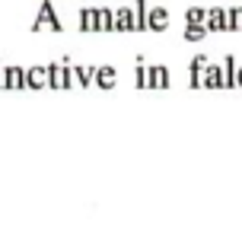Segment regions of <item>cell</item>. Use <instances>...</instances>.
I'll list each match as a JSON object with an SVG mask.
<instances>
[{
  "label": "cell",
  "mask_w": 242,
  "mask_h": 248,
  "mask_svg": "<svg viewBox=\"0 0 242 248\" xmlns=\"http://www.w3.org/2000/svg\"><path fill=\"white\" fill-rule=\"evenodd\" d=\"M35 32H42V29H48V32H61L64 26H61V19H58V13H54V3L51 0H45L42 7H38V19H35V26H32Z\"/></svg>",
  "instance_id": "cell-1"
},
{
  "label": "cell",
  "mask_w": 242,
  "mask_h": 248,
  "mask_svg": "<svg viewBox=\"0 0 242 248\" xmlns=\"http://www.w3.org/2000/svg\"><path fill=\"white\" fill-rule=\"evenodd\" d=\"M48 83L51 89H70L74 80H70V64L61 61V64H48Z\"/></svg>",
  "instance_id": "cell-2"
},
{
  "label": "cell",
  "mask_w": 242,
  "mask_h": 248,
  "mask_svg": "<svg viewBox=\"0 0 242 248\" xmlns=\"http://www.w3.org/2000/svg\"><path fill=\"white\" fill-rule=\"evenodd\" d=\"M112 32H137V26H134V7H118L112 13Z\"/></svg>",
  "instance_id": "cell-3"
},
{
  "label": "cell",
  "mask_w": 242,
  "mask_h": 248,
  "mask_svg": "<svg viewBox=\"0 0 242 248\" xmlns=\"http://www.w3.org/2000/svg\"><path fill=\"white\" fill-rule=\"evenodd\" d=\"M26 89H51V83H48V67H32V70H26Z\"/></svg>",
  "instance_id": "cell-4"
},
{
  "label": "cell",
  "mask_w": 242,
  "mask_h": 248,
  "mask_svg": "<svg viewBox=\"0 0 242 248\" xmlns=\"http://www.w3.org/2000/svg\"><path fill=\"white\" fill-rule=\"evenodd\" d=\"M147 29H153V32H166V29H169V10H162V7H150V10H147Z\"/></svg>",
  "instance_id": "cell-5"
},
{
  "label": "cell",
  "mask_w": 242,
  "mask_h": 248,
  "mask_svg": "<svg viewBox=\"0 0 242 248\" xmlns=\"http://www.w3.org/2000/svg\"><path fill=\"white\" fill-rule=\"evenodd\" d=\"M3 89H26V70L22 67H3Z\"/></svg>",
  "instance_id": "cell-6"
},
{
  "label": "cell",
  "mask_w": 242,
  "mask_h": 248,
  "mask_svg": "<svg viewBox=\"0 0 242 248\" xmlns=\"http://www.w3.org/2000/svg\"><path fill=\"white\" fill-rule=\"evenodd\" d=\"M207 32H226V10H207Z\"/></svg>",
  "instance_id": "cell-7"
},
{
  "label": "cell",
  "mask_w": 242,
  "mask_h": 248,
  "mask_svg": "<svg viewBox=\"0 0 242 248\" xmlns=\"http://www.w3.org/2000/svg\"><path fill=\"white\" fill-rule=\"evenodd\" d=\"M147 73H150V89H166L169 86V70H166V67L150 64Z\"/></svg>",
  "instance_id": "cell-8"
},
{
  "label": "cell",
  "mask_w": 242,
  "mask_h": 248,
  "mask_svg": "<svg viewBox=\"0 0 242 248\" xmlns=\"http://www.w3.org/2000/svg\"><path fill=\"white\" fill-rule=\"evenodd\" d=\"M93 83H96V86H102V89H112V86H115V67H96Z\"/></svg>",
  "instance_id": "cell-9"
},
{
  "label": "cell",
  "mask_w": 242,
  "mask_h": 248,
  "mask_svg": "<svg viewBox=\"0 0 242 248\" xmlns=\"http://www.w3.org/2000/svg\"><path fill=\"white\" fill-rule=\"evenodd\" d=\"M112 13L115 10H109V7L96 10V32H112Z\"/></svg>",
  "instance_id": "cell-10"
},
{
  "label": "cell",
  "mask_w": 242,
  "mask_h": 248,
  "mask_svg": "<svg viewBox=\"0 0 242 248\" xmlns=\"http://www.w3.org/2000/svg\"><path fill=\"white\" fill-rule=\"evenodd\" d=\"M134 26H137V32L147 29V0H137L134 3Z\"/></svg>",
  "instance_id": "cell-11"
},
{
  "label": "cell",
  "mask_w": 242,
  "mask_h": 248,
  "mask_svg": "<svg viewBox=\"0 0 242 248\" xmlns=\"http://www.w3.org/2000/svg\"><path fill=\"white\" fill-rule=\"evenodd\" d=\"M80 29L83 32H96V7L80 10Z\"/></svg>",
  "instance_id": "cell-12"
},
{
  "label": "cell",
  "mask_w": 242,
  "mask_h": 248,
  "mask_svg": "<svg viewBox=\"0 0 242 248\" xmlns=\"http://www.w3.org/2000/svg\"><path fill=\"white\" fill-rule=\"evenodd\" d=\"M207 26H185V42H204Z\"/></svg>",
  "instance_id": "cell-13"
},
{
  "label": "cell",
  "mask_w": 242,
  "mask_h": 248,
  "mask_svg": "<svg viewBox=\"0 0 242 248\" xmlns=\"http://www.w3.org/2000/svg\"><path fill=\"white\" fill-rule=\"evenodd\" d=\"M204 19H207V10H201V7H191L188 13H185V22H188V26H204Z\"/></svg>",
  "instance_id": "cell-14"
}]
</instances>
